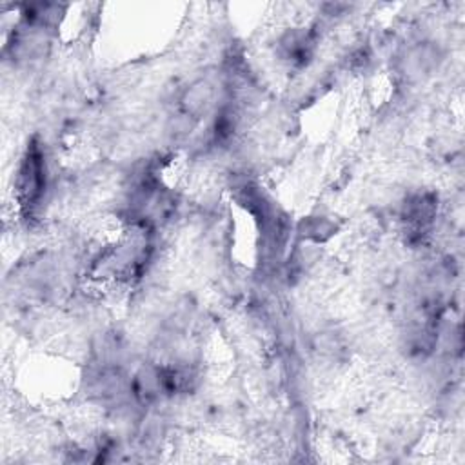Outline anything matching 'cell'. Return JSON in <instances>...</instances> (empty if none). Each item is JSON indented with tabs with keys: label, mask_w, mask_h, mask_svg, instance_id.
<instances>
[{
	"label": "cell",
	"mask_w": 465,
	"mask_h": 465,
	"mask_svg": "<svg viewBox=\"0 0 465 465\" xmlns=\"http://www.w3.org/2000/svg\"><path fill=\"white\" fill-rule=\"evenodd\" d=\"M45 189V162L42 149L36 143H31L18 173V191L22 196V205L27 211H33Z\"/></svg>",
	"instance_id": "6da1fadb"
},
{
	"label": "cell",
	"mask_w": 465,
	"mask_h": 465,
	"mask_svg": "<svg viewBox=\"0 0 465 465\" xmlns=\"http://www.w3.org/2000/svg\"><path fill=\"white\" fill-rule=\"evenodd\" d=\"M213 85L207 80H198L196 84H193L182 96V107H183V114L191 116V118H198L202 113L207 111V107L211 105L213 100Z\"/></svg>",
	"instance_id": "7a4b0ae2"
}]
</instances>
